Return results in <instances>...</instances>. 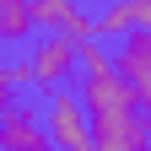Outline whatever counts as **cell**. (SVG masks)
<instances>
[{
    "mask_svg": "<svg viewBox=\"0 0 151 151\" xmlns=\"http://www.w3.org/2000/svg\"><path fill=\"white\" fill-rule=\"evenodd\" d=\"M76 97L86 108V129H92V151H151V124L119 76H92L76 81Z\"/></svg>",
    "mask_w": 151,
    "mask_h": 151,
    "instance_id": "6da1fadb",
    "label": "cell"
},
{
    "mask_svg": "<svg viewBox=\"0 0 151 151\" xmlns=\"http://www.w3.org/2000/svg\"><path fill=\"white\" fill-rule=\"evenodd\" d=\"M11 81L43 92V97L70 92V86H76V43H70V38H49V32H43L22 60L11 65Z\"/></svg>",
    "mask_w": 151,
    "mask_h": 151,
    "instance_id": "7a4b0ae2",
    "label": "cell"
},
{
    "mask_svg": "<svg viewBox=\"0 0 151 151\" xmlns=\"http://www.w3.org/2000/svg\"><path fill=\"white\" fill-rule=\"evenodd\" d=\"M43 135H49V151H92V129H86V108L81 97L70 92H54V97L43 103Z\"/></svg>",
    "mask_w": 151,
    "mask_h": 151,
    "instance_id": "3957f363",
    "label": "cell"
},
{
    "mask_svg": "<svg viewBox=\"0 0 151 151\" xmlns=\"http://www.w3.org/2000/svg\"><path fill=\"white\" fill-rule=\"evenodd\" d=\"M32 27L49 38H70V43H86L92 32V11H81L76 0H32Z\"/></svg>",
    "mask_w": 151,
    "mask_h": 151,
    "instance_id": "277c9868",
    "label": "cell"
},
{
    "mask_svg": "<svg viewBox=\"0 0 151 151\" xmlns=\"http://www.w3.org/2000/svg\"><path fill=\"white\" fill-rule=\"evenodd\" d=\"M0 151H49V135H43V119H38L32 103H6L0 108Z\"/></svg>",
    "mask_w": 151,
    "mask_h": 151,
    "instance_id": "5b68a950",
    "label": "cell"
},
{
    "mask_svg": "<svg viewBox=\"0 0 151 151\" xmlns=\"http://www.w3.org/2000/svg\"><path fill=\"white\" fill-rule=\"evenodd\" d=\"M32 27V6L27 0H0V43H27Z\"/></svg>",
    "mask_w": 151,
    "mask_h": 151,
    "instance_id": "8992f818",
    "label": "cell"
},
{
    "mask_svg": "<svg viewBox=\"0 0 151 151\" xmlns=\"http://www.w3.org/2000/svg\"><path fill=\"white\" fill-rule=\"evenodd\" d=\"M92 32H97L103 43H108V38H113V43H119V38H129V32H135V16H129V6H103L97 16H92Z\"/></svg>",
    "mask_w": 151,
    "mask_h": 151,
    "instance_id": "52a82bcc",
    "label": "cell"
},
{
    "mask_svg": "<svg viewBox=\"0 0 151 151\" xmlns=\"http://www.w3.org/2000/svg\"><path fill=\"white\" fill-rule=\"evenodd\" d=\"M6 103H16V81H11V60L0 54V108Z\"/></svg>",
    "mask_w": 151,
    "mask_h": 151,
    "instance_id": "ba28073f",
    "label": "cell"
}]
</instances>
